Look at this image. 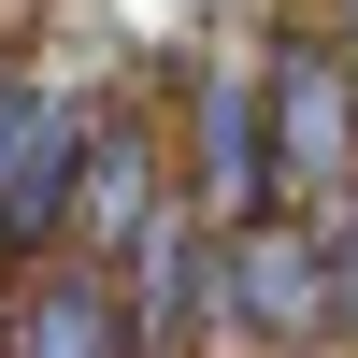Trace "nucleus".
I'll use <instances>...</instances> for the list:
<instances>
[{
	"label": "nucleus",
	"mask_w": 358,
	"mask_h": 358,
	"mask_svg": "<svg viewBox=\"0 0 358 358\" xmlns=\"http://www.w3.org/2000/svg\"><path fill=\"white\" fill-rule=\"evenodd\" d=\"M187 201L215 229L287 215V187H273V29L258 43H215L187 72Z\"/></svg>",
	"instance_id": "nucleus-1"
},
{
	"label": "nucleus",
	"mask_w": 358,
	"mask_h": 358,
	"mask_svg": "<svg viewBox=\"0 0 358 358\" xmlns=\"http://www.w3.org/2000/svg\"><path fill=\"white\" fill-rule=\"evenodd\" d=\"M187 201V143L158 129L143 101H101V129H86V172H72V215H57V258H86V273H115V258L143 244V229Z\"/></svg>",
	"instance_id": "nucleus-2"
},
{
	"label": "nucleus",
	"mask_w": 358,
	"mask_h": 358,
	"mask_svg": "<svg viewBox=\"0 0 358 358\" xmlns=\"http://www.w3.org/2000/svg\"><path fill=\"white\" fill-rule=\"evenodd\" d=\"M273 187L287 215L358 201V72L330 29H273Z\"/></svg>",
	"instance_id": "nucleus-3"
},
{
	"label": "nucleus",
	"mask_w": 358,
	"mask_h": 358,
	"mask_svg": "<svg viewBox=\"0 0 358 358\" xmlns=\"http://www.w3.org/2000/svg\"><path fill=\"white\" fill-rule=\"evenodd\" d=\"M86 129H101V101H86L72 72L0 57V244H43V258H57V215H72Z\"/></svg>",
	"instance_id": "nucleus-4"
},
{
	"label": "nucleus",
	"mask_w": 358,
	"mask_h": 358,
	"mask_svg": "<svg viewBox=\"0 0 358 358\" xmlns=\"http://www.w3.org/2000/svg\"><path fill=\"white\" fill-rule=\"evenodd\" d=\"M229 330H244L258 358H315L344 330V273H330V229H315V215L229 229Z\"/></svg>",
	"instance_id": "nucleus-5"
},
{
	"label": "nucleus",
	"mask_w": 358,
	"mask_h": 358,
	"mask_svg": "<svg viewBox=\"0 0 358 358\" xmlns=\"http://www.w3.org/2000/svg\"><path fill=\"white\" fill-rule=\"evenodd\" d=\"M115 287H129V330H143V358H187L201 330H229V229L201 215V201H172V215L143 229L129 258H115Z\"/></svg>",
	"instance_id": "nucleus-6"
},
{
	"label": "nucleus",
	"mask_w": 358,
	"mask_h": 358,
	"mask_svg": "<svg viewBox=\"0 0 358 358\" xmlns=\"http://www.w3.org/2000/svg\"><path fill=\"white\" fill-rule=\"evenodd\" d=\"M0 358H143L129 287H115V273H86V258H43V273L0 301Z\"/></svg>",
	"instance_id": "nucleus-7"
},
{
	"label": "nucleus",
	"mask_w": 358,
	"mask_h": 358,
	"mask_svg": "<svg viewBox=\"0 0 358 358\" xmlns=\"http://www.w3.org/2000/svg\"><path fill=\"white\" fill-rule=\"evenodd\" d=\"M315 229H330V273H344V344H358V201H330Z\"/></svg>",
	"instance_id": "nucleus-8"
},
{
	"label": "nucleus",
	"mask_w": 358,
	"mask_h": 358,
	"mask_svg": "<svg viewBox=\"0 0 358 358\" xmlns=\"http://www.w3.org/2000/svg\"><path fill=\"white\" fill-rule=\"evenodd\" d=\"M330 43H344V72H358V0H330Z\"/></svg>",
	"instance_id": "nucleus-9"
}]
</instances>
